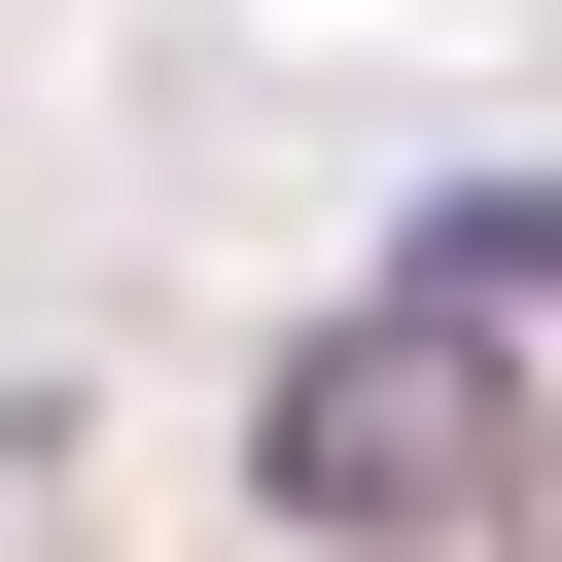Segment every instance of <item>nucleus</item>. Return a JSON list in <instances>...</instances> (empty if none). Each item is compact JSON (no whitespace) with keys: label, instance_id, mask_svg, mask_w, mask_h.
I'll return each mask as SVG.
<instances>
[]
</instances>
